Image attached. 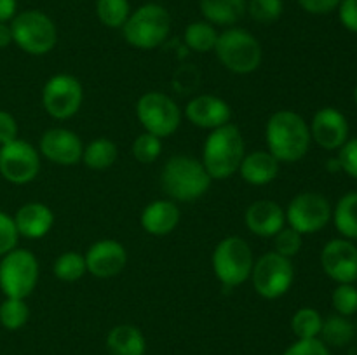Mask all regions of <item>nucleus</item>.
I'll return each mask as SVG.
<instances>
[{
    "label": "nucleus",
    "mask_w": 357,
    "mask_h": 355,
    "mask_svg": "<svg viewBox=\"0 0 357 355\" xmlns=\"http://www.w3.org/2000/svg\"><path fill=\"white\" fill-rule=\"evenodd\" d=\"M265 141L279 164H295L309 153L312 138L302 115L291 110H278L265 125Z\"/></svg>",
    "instance_id": "f257e3e1"
},
{
    "label": "nucleus",
    "mask_w": 357,
    "mask_h": 355,
    "mask_svg": "<svg viewBox=\"0 0 357 355\" xmlns=\"http://www.w3.org/2000/svg\"><path fill=\"white\" fill-rule=\"evenodd\" d=\"M246 155V143L236 124H225L213 129L202 146V166L211 180H229L239 171Z\"/></svg>",
    "instance_id": "f03ea898"
},
{
    "label": "nucleus",
    "mask_w": 357,
    "mask_h": 355,
    "mask_svg": "<svg viewBox=\"0 0 357 355\" xmlns=\"http://www.w3.org/2000/svg\"><path fill=\"white\" fill-rule=\"evenodd\" d=\"M211 181L201 160L190 155H173L160 173V184L174 202L197 200L209 190Z\"/></svg>",
    "instance_id": "7ed1b4c3"
},
{
    "label": "nucleus",
    "mask_w": 357,
    "mask_h": 355,
    "mask_svg": "<svg viewBox=\"0 0 357 355\" xmlns=\"http://www.w3.org/2000/svg\"><path fill=\"white\" fill-rule=\"evenodd\" d=\"M218 61L229 72L248 75L260 68L264 49L258 38L243 28H227L218 35L215 51Z\"/></svg>",
    "instance_id": "20e7f679"
},
{
    "label": "nucleus",
    "mask_w": 357,
    "mask_h": 355,
    "mask_svg": "<svg viewBox=\"0 0 357 355\" xmlns=\"http://www.w3.org/2000/svg\"><path fill=\"white\" fill-rule=\"evenodd\" d=\"M171 31V16L160 3H143L129 14L122 26L126 42L142 51L155 49L164 44Z\"/></svg>",
    "instance_id": "39448f33"
},
{
    "label": "nucleus",
    "mask_w": 357,
    "mask_h": 355,
    "mask_svg": "<svg viewBox=\"0 0 357 355\" xmlns=\"http://www.w3.org/2000/svg\"><path fill=\"white\" fill-rule=\"evenodd\" d=\"M211 265L215 277L225 287H237L250 281L255 265L253 251L243 237H225L216 244Z\"/></svg>",
    "instance_id": "423d86ee"
},
{
    "label": "nucleus",
    "mask_w": 357,
    "mask_h": 355,
    "mask_svg": "<svg viewBox=\"0 0 357 355\" xmlns=\"http://www.w3.org/2000/svg\"><path fill=\"white\" fill-rule=\"evenodd\" d=\"M13 42L31 56H44L56 47L58 30L51 17L42 10H23L10 21Z\"/></svg>",
    "instance_id": "0eeeda50"
},
{
    "label": "nucleus",
    "mask_w": 357,
    "mask_h": 355,
    "mask_svg": "<svg viewBox=\"0 0 357 355\" xmlns=\"http://www.w3.org/2000/svg\"><path fill=\"white\" fill-rule=\"evenodd\" d=\"M38 275V260L31 251L16 247L0 260V289L6 298L26 299L37 287Z\"/></svg>",
    "instance_id": "6e6552de"
},
{
    "label": "nucleus",
    "mask_w": 357,
    "mask_h": 355,
    "mask_svg": "<svg viewBox=\"0 0 357 355\" xmlns=\"http://www.w3.org/2000/svg\"><path fill=\"white\" fill-rule=\"evenodd\" d=\"M136 117L146 132L169 138L181 125V108L176 101L160 90H149L136 103Z\"/></svg>",
    "instance_id": "1a4fd4ad"
},
{
    "label": "nucleus",
    "mask_w": 357,
    "mask_h": 355,
    "mask_svg": "<svg viewBox=\"0 0 357 355\" xmlns=\"http://www.w3.org/2000/svg\"><path fill=\"white\" fill-rule=\"evenodd\" d=\"M250 278L258 296L265 299H278L291 289L295 267L289 258L271 251L255 260Z\"/></svg>",
    "instance_id": "9d476101"
},
{
    "label": "nucleus",
    "mask_w": 357,
    "mask_h": 355,
    "mask_svg": "<svg viewBox=\"0 0 357 355\" xmlns=\"http://www.w3.org/2000/svg\"><path fill=\"white\" fill-rule=\"evenodd\" d=\"M286 212V223L302 235H310L323 230L331 221L330 200L317 191H302L289 200Z\"/></svg>",
    "instance_id": "9b49d317"
},
{
    "label": "nucleus",
    "mask_w": 357,
    "mask_h": 355,
    "mask_svg": "<svg viewBox=\"0 0 357 355\" xmlns=\"http://www.w3.org/2000/svg\"><path fill=\"white\" fill-rule=\"evenodd\" d=\"M84 103V87L77 77L58 73L45 82L42 89V104L49 117L66 120L79 113Z\"/></svg>",
    "instance_id": "f8f14e48"
},
{
    "label": "nucleus",
    "mask_w": 357,
    "mask_h": 355,
    "mask_svg": "<svg viewBox=\"0 0 357 355\" xmlns=\"http://www.w3.org/2000/svg\"><path fill=\"white\" fill-rule=\"evenodd\" d=\"M40 173V155L31 143L14 139L0 146V176L13 184H28Z\"/></svg>",
    "instance_id": "ddd939ff"
},
{
    "label": "nucleus",
    "mask_w": 357,
    "mask_h": 355,
    "mask_svg": "<svg viewBox=\"0 0 357 355\" xmlns=\"http://www.w3.org/2000/svg\"><path fill=\"white\" fill-rule=\"evenodd\" d=\"M321 267L337 284L357 281V247L349 239H331L321 251Z\"/></svg>",
    "instance_id": "4468645a"
},
{
    "label": "nucleus",
    "mask_w": 357,
    "mask_h": 355,
    "mask_svg": "<svg viewBox=\"0 0 357 355\" xmlns=\"http://www.w3.org/2000/svg\"><path fill=\"white\" fill-rule=\"evenodd\" d=\"M38 152L58 166L72 167L82 160L84 143L77 132L65 127H52L42 134Z\"/></svg>",
    "instance_id": "2eb2a0df"
},
{
    "label": "nucleus",
    "mask_w": 357,
    "mask_h": 355,
    "mask_svg": "<svg viewBox=\"0 0 357 355\" xmlns=\"http://www.w3.org/2000/svg\"><path fill=\"white\" fill-rule=\"evenodd\" d=\"M84 258L87 271L96 278L117 277L128 265V251L119 240L114 239H103L91 244Z\"/></svg>",
    "instance_id": "dca6fc26"
},
{
    "label": "nucleus",
    "mask_w": 357,
    "mask_h": 355,
    "mask_svg": "<svg viewBox=\"0 0 357 355\" xmlns=\"http://www.w3.org/2000/svg\"><path fill=\"white\" fill-rule=\"evenodd\" d=\"M310 138L324 150H340L349 139V120L340 110L324 106L314 113L309 124Z\"/></svg>",
    "instance_id": "f3484780"
},
{
    "label": "nucleus",
    "mask_w": 357,
    "mask_h": 355,
    "mask_svg": "<svg viewBox=\"0 0 357 355\" xmlns=\"http://www.w3.org/2000/svg\"><path fill=\"white\" fill-rule=\"evenodd\" d=\"M183 115L201 129H218L222 125L230 124L232 120V108L222 97L215 94H199L192 97L185 106Z\"/></svg>",
    "instance_id": "a211bd4d"
},
{
    "label": "nucleus",
    "mask_w": 357,
    "mask_h": 355,
    "mask_svg": "<svg viewBox=\"0 0 357 355\" xmlns=\"http://www.w3.org/2000/svg\"><path fill=\"white\" fill-rule=\"evenodd\" d=\"M244 223L248 230L257 237L272 239L279 230L286 226V212L278 202L260 198L248 205L244 212Z\"/></svg>",
    "instance_id": "6ab92c4d"
},
{
    "label": "nucleus",
    "mask_w": 357,
    "mask_h": 355,
    "mask_svg": "<svg viewBox=\"0 0 357 355\" xmlns=\"http://www.w3.org/2000/svg\"><path fill=\"white\" fill-rule=\"evenodd\" d=\"M20 237L37 240L44 239L54 226V212L44 202H28L13 216Z\"/></svg>",
    "instance_id": "aec40b11"
},
{
    "label": "nucleus",
    "mask_w": 357,
    "mask_h": 355,
    "mask_svg": "<svg viewBox=\"0 0 357 355\" xmlns=\"http://www.w3.org/2000/svg\"><path fill=\"white\" fill-rule=\"evenodd\" d=\"M180 218L181 212L176 202L171 198H157L145 205L139 216V223L149 235L164 237L174 232Z\"/></svg>",
    "instance_id": "412c9836"
},
{
    "label": "nucleus",
    "mask_w": 357,
    "mask_h": 355,
    "mask_svg": "<svg viewBox=\"0 0 357 355\" xmlns=\"http://www.w3.org/2000/svg\"><path fill=\"white\" fill-rule=\"evenodd\" d=\"M279 166V160L268 150H253L250 153L246 152L237 173L246 183L253 187H265L278 178Z\"/></svg>",
    "instance_id": "4be33fe9"
},
{
    "label": "nucleus",
    "mask_w": 357,
    "mask_h": 355,
    "mask_svg": "<svg viewBox=\"0 0 357 355\" xmlns=\"http://www.w3.org/2000/svg\"><path fill=\"white\" fill-rule=\"evenodd\" d=\"M107 348L110 355H145L146 341L138 327L121 324L108 333Z\"/></svg>",
    "instance_id": "5701e85b"
},
{
    "label": "nucleus",
    "mask_w": 357,
    "mask_h": 355,
    "mask_svg": "<svg viewBox=\"0 0 357 355\" xmlns=\"http://www.w3.org/2000/svg\"><path fill=\"white\" fill-rule=\"evenodd\" d=\"M201 13L204 19L218 26H232L246 13V0H201Z\"/></svg>",
    "instance_id": "b1692460"
},
{
    "label": "nucleus",
    "mask_w": 357,
    "mask_h": 355,
    "mask_svg": "<svg viewBox=\"0 0 357 355\" xmlns=\"http://www.w3.org/2000/svg\"><path fill=\"white\" fill-rule=\"evenodd\" d=\"M119 157L117 145L108 138H96L84 145L82 162L93 171L110 169Z\"/></svg>",
    "instance_id": "393cba45"
},
{
    "label": "nucleus",
    "mask_w": 357,
    "mask_h": 355,
    "mask_svg": "<svg viewBox=\"0 0 357 355\" xmlns=\"http://www.w3.org/2000/svg\"><path fill=\"white\" fill-rule=\"evenodd\" d=\"M331 219L344 239L357 240V191H349L337 202Z\"/></svg>",
    "instance_id": "a878e982"
},
{
    "label": "nucleus",
    "mask_w": 357,
    "mask_h": 355,
    "mask_svg": "<svg viewBox=\"0 0 357 355\" xmlns=\"http://www.w3.org/2000/svg\"><path fill=\"white\" fill-rule=\"evenodd\" d=\"M218 31L215 24L208 21H194L185 28L183 40L187 47H190L195 52H211L215 51L216 40H218Z\"/></svg>",
    "instance_id": "bb28decb"
},
{
    "label": "nucleus",
    "mask_w": 357,
    "mask_h": 355,
    "mask_svg": "<svg viewBox=\"0 0 357 355\" xmlns=\"http://www.w3.org/2000/svg\"><path fill=\"white\" fill-rule=\"evenodd\" d=\"M52 271H54V277L61 282L80 281L87 274L86 258L77 251H66L56 258Z\"/></svg>",
    "instance_id": "cd10ccee"
},
{
    "label": "nucleus",
    "mask_w": 357,
    "mask_h": 355,
    "mask_svg": "<svg viewBox=\"0 0 357 355\" xmlns=\"http://www.w3.org/2000/svg\"><path fill=\"white\" fill-rule=\"evenodd\" d=\"M319 336H323L324 343L331 347H345L354 338V326L349 322L347 317L337 313L323 320V329Z\"/></svg>",
    "instance_id": "c85d7f7f"
},
{
    "label": "nucleus",
    "mask_w": 357,
    "mask_h": 355,
    "mask_svg": "<svg viewBox=\"0 0 357 355\" xmlns=\"http://www.w3.org/2000/svg\"><path fill=\"white\" fill-rule=\"evenodd\" d=\"M323 317L316 308L303 306L296 310L291 319V329L298 340H312L319 338L321 329H323Z\"/></svg>",
    "instance_id": "c756f323"
},
{
    "label": "nucleus",
    "mask_w": 357,
    "mask_h": 355,
    "mask_svg": "<svg viewBox=\"0 0 357 355\" xmlns=\"http://www.w3.org/2000/svg\"><path fill=\"white\" fill-rule=\"evenodd\" d=\"M98 19L107 28H122L131 14L129 0H98Z\"/></svg>",
    "instance_id": "7c9ffc66"
},
{
    "label": "nucleus",
    "mask_w": 357,
    "mask_h": 355,
    "mask_svg": "<svg viewBox=\"0 0 357 355\" xmlns=\"http://www.w3.org/2000/svg\"><path fill=\"white\" fill-rule=\"evenodd\" d=\"M30 319L26 299L6 298L0 303V324L7 331H17Z\"/></svg>",
    "instance_id": "2f4dec72"
},
{
    "label": "nucleus",
    "mask_w": 357,
    "mask_h": 355,
    "mask_svg": "<svg viewBox=\"0 0 357 355\" xmlns=\"http://www.w3.org/2000/svg\"><path fill=\"white\" fill-rule=\"evenodd\" d=\"M131 152L138 162L153 164L162 153V139L145 131L132 141Z\"/></svg>",
    "instance_id": "473e14b6"
},
{
    "label": "nucleus",
    "mask_w": 357,
    "mask_h": 355,
    "mask_svg": "<svg viewBox=\"0 0 357 355\" xmlns=\"http://www.w3.org/2000/svg\"><path fill=\"white\" fill-rule=\"evenodd\" d=\"M246 9L257 23L272 24L282 16L284 2L282 0H250Z\"/></svg>",
    "instance_id": "72a5a7b5"
},
{
    "label": "nucleus",
    "mask_w": 357,
    "mask_h": 355,
    "mask_svg": "<svg viewBox=\"0 0 357 355\" xmlns=\"http://www.w3.org/2000/svg\"><path fill=\"white\" fill-rule=\"evenodd\" d=\"M272 240H274V253L291 260V258L295 256V254H298L300 249H302L303 235L296 232V230H293L291 226H284V228L279 230V232L272 237Z\"/></svg>",
    "instance_id": "f704fd0d"
},
{
    "label": "nucleus",
    "mask_w": 357,
    "mask_h": 355,
    "mask_svg": "<svg viewBox=\"0 0 357 355\" xmlns=\"http://www.w3.org/2000/svg\"><path fill=\"white\" fill-rule=\"evenodd\" d=\"M331 303L338 315L351 317L357 312V285L338 284L331 294Z\"/></svg>",
    "instance_id": "c9c22d12"
},
{
    "label": "nucleus",
    "mask_w": 357,
    "mask_h": 355,
    "mask_svg": "<svg viewBox=\"0 0 357 355\" xmlns=\"http://www.w3.org/2000/svg\"><path fill=\"white\" fill-rule=\"evenodd\" d=\"M17 240H20V233H17L14 218L0 211V258L9 251L16 249Z\"/></svg>",
    "instance_id": "e433bc0d"
},
{
    "label": "nucleus",
    "mask_w": 357,
    "mask_h": 355,
    "mask_svg": "<svg viewBox=\"0 0 357 355\" xmlns=\"http://www.w3.org/2000/svg\"><path fill=\"white\" fill-rule=\"evenodd\" d=\"M282 355H331L328 350V345L319 338L312 340H296L289 345Z\"/></svg>",
    "instance_id": "4c0bfd02"
},
{
    "label": "nucleus",
    "mask_w": 357,
    "mask_h": 355,
    "mask_svg": "<svg viewBox=\"0 0 357 355\" xmlns=\"http://www.w3.org/2000/svg\"><path fill=\"white\" fill-rule=\"evenodd\" d=\"M338 164L340 171L357 180V138L347 139L340 150H338Z\"/></svg>",
    "instance_id": "58836bf2"
},
{
    "label": "nucleus",
    "mask_w": 357,
    "mask_h": 355,
    "mask_svg": "<svg viewBox=\"0 0 357 355\" xmlns=\"http://www.w3.org/2000/svg\"><path fill=\"white\" fill-rule=\"evenodd\" d=\"M17 120L13 113L6 110H0V146L17 139Z\"/></svg>",
    "instance_id": "ea45409f"
},
{
    "label": "nucleus",
    "mask_w": 357,
    "mask_h": 355,
    "mask_svg": "<svg viewBox=\"0 0 357 355\" xmlns=\"http://www.w3.org/2000/svg\"><path fill=\"white\" fill-rule=\"evenodd\" d=\"M342 24L352 33H357V0H342L338 6Z\"/></svg>",
    "instance_id": "a19ab883"
},
{
    "label": "nucleus",
    "mask_w": 357,
    "mask_h": 355,
    "mask_svg": "<svg viewBox=\"0 0 357 355\" xmlns=\"http://www.w3.org/2000/svg\"><path fill=\"white\" fill-rule=\"evenodd\" d=\"M342 0H298L300 7L310 14H328L340 6Z\"/></svg>",
    "instance_id": "79ce46f5"
},
{
    "label": "nucleus",
    "mask_w": 357,
    "mask_h": 355,
    "mask_svg": "<svg viewBox=\"0 0 357 355\" xmlns=\"http://www.w3.org/2000/svg\"><path fill=\"white\" fill-rule=\"evenodd\" d=\"M16 0H0V23H9L16 16Z\"/></svg>",
    "instance_id": "37998d69"
},
{
    "label": "nucleus",
    "mask_w": 357,
    "mask_h": 355,
    "mask_svg": "<svg viewBox=\"0 0 357 355\" xmlns=\"http://www.w3.org/2000/svg\"><path fill=\"white\" fill-rule=\"evenodd\" d=\"M13 44V31L10 24L0 23V49H6Z\"/></svg>",
    "instance_id": "c03bdc74"
},
{
    "label": "nucleus",
    "mask_w": 357,
    "mask_h": 355,
    "mask_svg": "<svg viewBox=\"0 0 357 355\" xmlns=\"http://www.w3.org/2000/svg\"><path fill=\"white\" fill-rule=\"evenodd\" d=\"M354 101H356V104H357V84H356V89H354Z\"/></svg>",
    "instance_id": "a18cd8bd"
}]
</instances>
